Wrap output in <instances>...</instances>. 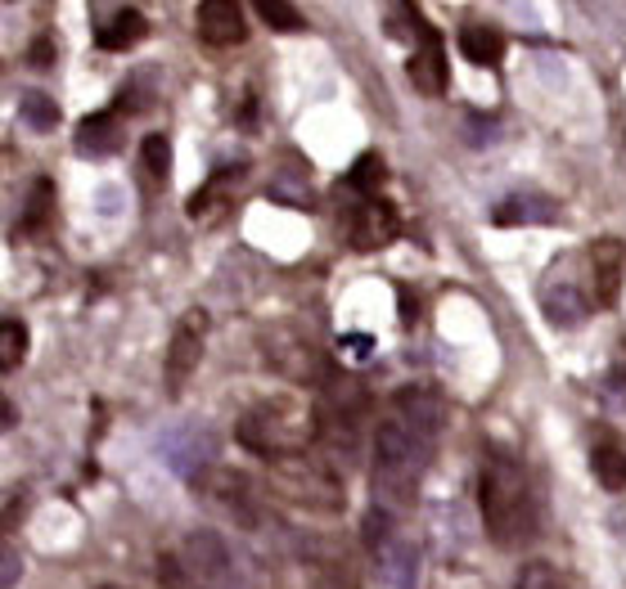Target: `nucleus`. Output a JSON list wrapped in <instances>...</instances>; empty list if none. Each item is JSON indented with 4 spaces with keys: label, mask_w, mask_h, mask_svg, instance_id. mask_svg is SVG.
Returning <instances> with one entry per match:
<instances>
[{
    "label": "nucleus",
    "mask_w": 626,
    "mask_h": 589,
    "mask_svg": "<svg viewBox=\"0 0 626 589\" xmlns=\"http://www.w3.org/2000/svg\"><path fill=\"white\" fill-rule=\"evenodd\" d=\"M478 504L491 544L518 549L537 536V495L528 473L518 468L509 454H487L482 473H478Z\"/></svg>",
    "instance_id": "f257e3e1"
},
{
    "label": "nucleus",
    "mask_w": 626,
    "mask_h": 589,
    "mask_svg": "<svg viewBox=\"0 0 626 589\" xmlns=\"http://www.w3.org/2000/svg\"><path fill=\"white\" fill-rule=\"evenodd\" d=\"M316 432H321V414L311 410V405H302L297 396H288V392L257 401V405L244 410L239 423H235L239 445L253 450V454H266L271 463H275V459L306 454V445L316 441Z\"/></svg>",
    "instance_id": "f03ea898"
},
{
    "label": "nucleus",
    "mask_w": 626,
    "mask_h": 589,
    "mask_svg": "<svg viewBox=\"0 0 626 589\" xmlns=\"http://www.w3.org/2000/svg\"><path fill=\"white\" fill-rule=\"evenodd\" d=\"M433 445L414 436L392 410L374 428V504L388 513H401L414 500V487L424 478Z\"/></svg>",
    "instance_id": "7ed1b4c3"
},
{
    "label": "nucleus",
    "mask_w": 626,
    "mask_h": 589,
    "mask_svg": "<svg viewBox=\"0 0 626 589\" xmlns=\"http://www.w3.org/2000/svg\"><path fill=\"white\" fill-rule=\"evenodd\" d=\"M231 567L226 540L217 531H189L176 549L158 558V580L163 589H213Z\"/></svg>",
    "instance_id": "20e7f679"
},
{
    "label": "nucleus",
    "mask_w": 626,
    "mask_h": 589,
    "mask_svg": "<svg viewBox=\"0 0 626 589\" xmlns=\"http://www.w3.org/2000/svg\"><path fill=\"white\" fill-rule=\"evenodd\" d=\"M271 487L280 500L288 504H302L311 513H334L343 509V482L334 468L306 459V454H293V459H275L271 463Z\"/></svg>",
    "instance_id": "39448f33"
},
{
    "label": "nucleus",
    "mask_w": 626,
    "mask_h": 589,
    "mask_svg": "<svg viewBox=\"0 0 626 589\" xmlns=\"http://www.w3.org/2000/svg\"><path fill=\"white\" fill-rule=\"evenodd\" d=\"M189 482H194L198 500H207L213 509H222L226 518H235V522H244V527L257 522V495H253V482H248L244 473H235V468H226V463H207L203 473L189 478Z\"/></svg>",
    "instance_id": "423d86ee"
},
{
    "label": "nucleus",
    "mask_w": 626,
    "mask_h": 589,
    "mask_svg": "<svg viewBox=\"0 0 626 589\" xmlns=\"http://www.w3.org/2000/svg\"><path fill=\"white\" fill-rule=\"evenodd\" d=\"M203 346H207V311H185L172 328L167 342V361H163V383L167 392H180L189 383V374L203 365Z\"/></svg>",
    "instance_id": "0eeeda50"
},
{
    "label": "nucleus",
    "mask_w": 626,
    "mask_h": 589,
    "mask_svg": "<svg viewBox=\"0 0 626 589\" xmlns=\"http://www.w3.org/2000/svg\"><path fill=\"white\" fill-rule=\"evenodd\" d=\"M392 414L420 436V441H429V445H438V436H442V419H447V405H442V396L429 387V383H405L397 396H392Z\"/></svg>",
    "instance_id": "6e6552de"
},
{
    "label": "nucleus",
    "mask_w": 626,
    "mask_h": 589,
    "mask_svg": "<svg viewBox=\"0 0 626 589\" xmlns=\"http://www.w3.org/2000/svg\"><path fill=\"white\" fill-rule=\"evenodd\" d=\"M414 37H420V50L410 59V81L429 95H442L447 90V46L424 14H414Z\"/></svg>",
    "instance_id": "1a4fd4ad"
},
{
    "label": "nucleus",
    "mask_w": 626,
    "mask_h": 589,
    "mask_svg": "<svg viewBox=\"0 0 626 589\" xmlns=\"http://www.w3.org/2000/svg\"><path fill=\"white\" fill-rule=\"evenodd\" d=\"M194 23H198V37H203L207 46H217V50H231V46H239V41L248 37L244 10L235 6V0H203L198 14H194Z\"/></svg>",
    "instance_id": "9d476101"
},
{
    "label": "nucleus",
    "mask_w": 626,
    "mask_h": 589,
    "mask_svg": "<svg viewBox=\"0 0 626 589\" xmlns=\"http://www.w3.org/2000/svg\"><path fill=\"white\" fill-rule=\"evenodd\" d=\"M397 229H401L397 207L383 203V198H365V203L356 207V216H352V248L374 253V248H383V244L397 239Z\"/></svg>",
    "instance_id": "9b49d317"
},
{
    "label": "nucleus",
    "mask_w": 626,
    "mask_h": 589,
    "mask_svg": "<svg viewBox=\"0 0 626 589\" xmlns=\"http://www.w3.org/2000/svg\"><path fill=\"white\" fill-rule=\"evenodd\" d=\"M590 297L573 284V279H550L546 288H541V311H546V320L555 324V328H581L586 320H590Z\"/></svg>",
    "instance_id": "f8f14e48"
},
{
    "label": "nucleus",
    "mask_w": 626,
    "mask_h": 589,
    "mask_svg": "<svg viewBox=\"0 0 626 589\" xmlns=\"http://www.w3.org/2000/svg\"><path fill=\"white\" fill-rule=\"evenodd\" d=\"M622 262H626V253H622L617 239L590 244V279H595L590 302H595V306H613V302L622 297Z\"/></svg>",
    "instance_id": "ddd939ff"
},
{
    "label": "nucleus",
    "mask_w": 626,
    "mask_h": 589,
    "mask_svg": "<svg viewBox=\"0 0 626 589\" xmlns=\"http://www.w3.org/2000/svg\"><path fill=\"white\" fill-rule=\"evenodd\" d=\"M213 454H217L213 432H172V436H163V459L176 468V473L198 478Z\"/></svg>",
    "instance_id": "4468645a"
},
{
    "label": "nucleus",
    "mask_w": 626,
    "mask_h": 589,
    "mask_svg": "<svg viewBox=\"0 0 626 589\" xmlns=\"http://www.w3.org/2000/svg\"><path fill=\"white\" fill-rule=\"evenodd\" d=\"M550 220H559V203L546 194H509L491 212V225H550Z\"/></svg>",
    "instance_id": "2eb2a0df"
},
{
    "label": "nucleus",
    "mask_w": 626,
    "mask_h": 589,
    "mask_svg": "<svg viewBox=\"0 0 626 589\" xmlns=\"http://www.w3.org/2000/svg\"><path fill=\"white\" fill-rule=\"evenodd\" d=\"M118 112H90L77 122V154L81 158H109L123 140H118Z\"/></svg>",
    "instance_id": "dca6fc26"
},
{
    "label": "nucleus",
    "mask_w": 626,
    "mask_h": 589,
    "mask_svg": "<svg viewBox=\"0 0 626 589\" xmlns=\"http://www.w3.org/2000/svg\"><path fill=\"white\" fill-rule=\"evenodd\" d=\"M379 558V580L388 585V589H414V571H420V549H414L410 540H392L383 553H374Z\"/></svg>",
    "instance_id": "f3484780"
},
{
    "label": "nucleus",
    "mask_w": 626,
    "mask_h": 589,
    "mask_svg": "<svg viewBox=\"0 0 626 589\" xmlns=\"http://www.w3.org/2000/svg\"><path fill=\"white\" fill-rule=\"evenodd\" d=\"M145 37H149V19H145L140 10H118L109 23H104V28L95 32V46H99V50H114V55H123V50L140 46Z\"/></svg>",
    "instance_id": "a211bd4d"
},
{
    "label": "nucleus",
    "mask_w": 626,
    "mask_h": 589,
    "mask_svg": "<svg viewBox=\"0 0 626 589\" xmlns=\"http://www.w3.org/2000/svg\"><path fill=\"white\" fill-rule=\"evenodd\" d=\"M460 55H464L473 68H496V63L505 59V37H500L496 28H487V23H469V28L460 32Z\"/></svg>",
    "instance_id": "6ab92c4d"
},
{
    "label": "nucleus",
    "mask_w": 626,
    "mask_h": 589,
    "mask_svg": "<svg viewBox=\"0 0 626 589\" xmlns=\"http://www.w3.org/2000/svg\"><path fill=\"white\" fill-rule=\"evenodd\" d=\"M590 473L604 491H626V450L617 441H604L590 450Z\"/></svg>",
    "instance_id": "aec40b11"
},
{
    "label": "nucleus",
    "mask_w": 626,
    "mask_h": 589,
    "mask_svg": "<svg viewBox=\"0 0 626 589\" xmlns=\"http://www.w3.org/2000/svg\"><path fill=\"white\" fill-rule=\"evenodd\" d=\"M383 176H388L383 158H379V154H361V158L352 163V171H348V189H356L361 198H374V194L383 189Z\"/></svg>",
    "instance_id": "412c9836"
},
{
    "label": "nucleus",
    "mask_w": 626,
    "mask_h": 589,
    "mask_svg": "<svg viewBox=\"0 0 626 589\" xmlns=\"http://www.w3.org/2000/svg\"><path fill=\"white\" fill-rule=\"evenodd\" d=\"M19 112H23V122H28L32 131H55V127H59V104H55L50 95H41V90H28V95L19 99Z\"/></svg>",
    "instance_id": "4be33fe9"
},
{
    "label": "nucleus",
    "mask_w": 626,
    "mask_h": 589,
    "mask_svg": "<svg viewBox=\"0 0 626 589\" xmlns=\"http://www.w3.org/2000/svg\"><path fill=\"white\" fill-rule=\"evenodd\" d=\"M28 356V328L19 320H6L0 324V370H19V361Z\"/></svg>",
    "instance_id": "5701e85b"
},
{
    "label": "nucleus",
    "mask_w": 626,
    "mask_h": 589,
    "mask_svg": "<svg viewBox=\"0 0 626 589\" xmlns=\"http://www.w3.org/2000/svg\"><path fill=\"white\" fill-rule=\"evenodd\" d=\"M50 212H55V185H50V180H37V185H32V198H28V212H23V234L46 229Z\"/></svg>",
    "instance_id": "b1692460"
},
{
    "label": "nucleus",
    "mask_w": 626,
    "mask_h": 589,
    "mask_svg": "<svg viewBox=\"0 0 626 589\" xmlns=\"http://www.w3.org/2000/svg\"><path fill=\"white\" fill-rule=\"evenodd\" d=\"M253 10H257V14H262V23H271L275 32H302V28H306L302 10H293L288 0H257Z\"/></svg>",
    "instance_id": "393cba45"
},
{
    "label": "nucleus",
    "mask_w": 626,
    "mask_h": 589,
    "mask_svg": "<svg viewBox=\"0 0 626 589\" xmlns=\"http://www.w3.org/2000/svg\"><path fill=\"white\" fill-rule=\"evenodd\" d=\"M140 163H145V171L154 180H163L172 171V145H167V136H145L140 140Z\"/></svg>",
    "instance_id": "a878e982"
},
{
    "label": "nucleus",
    "mask_w": 626,
    "mask_h": 589,
    "mask_svg": "<svg viewBox=\"0 0 626 589\" xmlns=\"http://www.w3.org/2000/svg\"><path fill=\"white\" fill-rule=\"evenodd\" d=\"M518 589H564V580L550 562H528L524 576H518Z\"/></svg>",
    "instance_id": "bb28decb"
},
{
    "label": "nucleus",
    "mask_w": 626,
    "mask_h": 589,
    "mask_svg": "<svg viewBox=\"0 0 626 589\" xmlns=\"http://www.w3.org/2000/svg\"><path fill=\"white\" fill-rule=\"evenodd\" d=\"M28 59H32V68H50V63H55V46H50V41L41 37V41H32Z\"/></svg>",
    "instance_id": "cd10ccee"
},
{
    "label": "nucleus",
    "mask_w": 626,
    "mask_h": 589,
    "mask_svg": "<svg viewBox=\"0 0 626 589\" xmlns=\"http://www.w3.org/2000/svg\"><path fill=\"white\" fill-rule=\"evenodd\" d=\"M0 558H6V576H0V585L14 589V580H19V549H14V544H6V553H0Z\"/></svg>",
    "instance_id": "c85d7f7f"
},
{
    "label": "nucleus",
    "mask_w": 626,
    "mask_h": 589,
    "mask_svg": "<svg viewBox=\"0 0 626 589\" xmlns=\"http://www.w3.org/2000/svg\"><path fill=\"white\" fill-rule=\"evenodd\" d=\"M420 320V306H414V293L410 288H401V324H414Z\"/></svg>",
    "instance_id": "c756f323"
},
{
    "label": "nucleus",
    "mask_w": 626,
    "mask_h": 589,
    "mask_svg": "<svg viewBox=\"0 0 626 589\" xmlns=\"http://www.w3.org/2000/svg\"><path fill=\"white\" fill-rule=\"evenodd\" d=\"M343 346H352V356H365V351H370L374 342H370L365 333H356V337H343Z\"/></svg>",
    "instance_id": "7c9ffc66"
},
{
    "label": "nucleus",
    "mask_w": 626,
    "mask_h": 589,
    "mask_svg": "<svg viewBox=\"0 0 626 589\" xmlns=\"http://www.w3.org/2000/svg\"><path fill=\"white\" fill-rule=\"evenodd\" d=\"M617 383H622V387H626V370H622V374H617Z\"/></svg>",
    "instance_id": "2f4dec72"
},
{
    "label": "nucleus",
    "mask_w": 626,
    "mask_h": 589,
    "mask_svg": "<svg viewBox=\"0 0 626 589\" xmlns=\"http://www.w3.org/2000/svg\"><path fill=\"white\" fill-rule=\"evenodd\" d=\"M104 589H123V585H104Z\"/></svg>",
    "instance_id": "473e14b6"
}]
</instances>
